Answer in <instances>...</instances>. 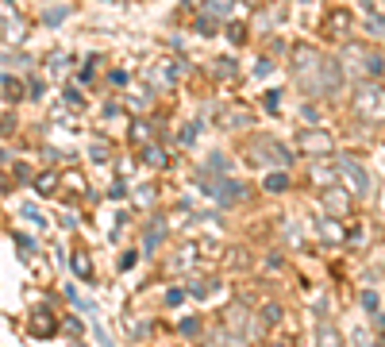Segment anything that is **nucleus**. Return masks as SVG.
Here are the masks:
<instances>
[{
  "instance_id": "nucleus-1",
  "label": "nucleus",
  "mask_w": 385,
  "mask_h": 347,
  "mask_svg": "<svg viewBox=\"0 0 385 347\" xmlns=\"http://www.w3.org/2000/svg\"><path fill=\"white\" fill-rule=\"evenodd\" d=\"M293 78L305 93L324 97V93H335L343 86L347 70H343L339 58H327V54L312 51V46H297L293 51Z\"/></svg>"
},
{
  "instance_id": "nucleus-2",
  "label": "nucleus",
  "mask_w": 385,
  "mask_h": 347,
  "mask_svg": "<svg viewBox=\"0 0 385 347\" xmlns=\"http://www.w3.org/2000/svg\"><path fill=\"white\" fill-rule=\"evenodd\" d=\"M351 108L359 120H370V124H385V89L378 81H359L351 97Z\"/></svg>"
},
{
  "instance_id": "nucleus-3",
  "label": "nucleus",
  "mask_w": 385,
  "mask_h": 347,
  "mask_svg": "<svg viewBox=\"0 0 385 347\" xmlns=\"http://www.w3.org/2000/svg\"><path fill=\"white\" fill-rule=\"evenodd\" d=\"M247 162H255V166H289L293 162V155L285 151V147L278 143V139H270V135H258V139H250L247 143Z\"/></svg>"
},
{
  "instance_id": "nucleus-4",
  "label": "nucleus",
  "mask_w": 385,
  "mask_h": 347,
  "mask_svg": "<svg viewBox=\"0 0 385 347\" xmlns=\"http://www.w3.org/2000/svg\"><path fill=\"white\" fill-rule=\"evenodd\" d=\"M335 174L343 177V185L351 190V197H366V193H370V174H366L354 158H339V162H335Z\"/></svg>"
},
{
  "instance_id": "nucleus-5",
  "label": "nucleus",
  "mask_w": 385,
  "mask_h": 347,
  "mask_svg": "<svg viewBox=\"0 0 385 347\" xmlns=\"http://www.w3.org/2000/svg\"><path fill=\"white\" fill-rule=\"evenodd\" d=\"M347 62L354 66V78L366 81L370 73H381V58L374 51H362V46H347Z\"/></svg>"
},
{
  "instance_id": "nucleus-6",
  "label": "nucleus",
  "mask_w": 385,
  "mask_h": 347,
  "mask_svg": "<svg viewBox=\"0 0 385 347\" xmlns=\"http://www.w3.org/2000/svg\"><path fill=\"white\" fill-rule=\"evenodd\" d=\"M300 147H305L308 155H332V131H324V128H305L300 131V139H297Z\"/></svg>"
},
{
  "instance_id": "nucleus-7",
  "label": "nucleus",
  "mask_w": 385,
  "mask_h": 347,
  "mask_svg": "<svg viewBox=\"0 0 385 347\" xmlns=\"http://www.w3.org/2000/svg\"><path fill=\"white\" fill-rule=\"evenodd\" d=\"M147 78H150V86H174V81L181 78V62H174V58H158V62L147 70Z\"/></svg>"
},
{
  "instance_id": "nucleus-8",
  "label": "nucleus",
  "mask_w": 385,
  "mask_h": 347,
  "mask_svg": "<svg viewBox=\"0 0 385 347\" xmlns=\"http://www.w3.org/2000/svg\"><path fill=\"white\" fill-rule=\"evenodd\" d=\"M216 124H220V128H250V112L228 108V112H220V116H216Z\"/></svg>"
},
{
  "instance_id": "nucleus-9",
  "label": "nucleus",
  "mask_w": 385,
  "mask_h": 347,
  "mask_svg": "<svg viewBox=\"0 0 385 347\" xmlns=\"http://www.w3.org/2000/svg\"><path fill=\"white\" fill-rule=\"evenodd\" d=\"M31 332L39 336V340H46V336L54 332V316L46 313V309H35V313H31Z\"/></svg>"
},
{
  "instance_id": "nucleus-10",
  "label": "nucleus",
  "mask_w": 385,
  "mask_h": 347,
  "mask_svg": "<svg viewBox=\"0 0 385 347\" xmlns=\"http://www.w3.org/2000/svg\"><path fill=\"white\" fill-rule=\"evenodd\" d=\"M212 193H220V197H216L220 204H231V201H239V197L247 193V190H243V185H236V182H216Z\"/></svg>"
},
{
  "instance_id": "nucleus-11",
  "label": "nucleus",
  "mask_w": 385,
  "mask_h": 347,
  "mask_svg": "<svg viewBox=\"0 0 385 347\" xmlns=\"http://www.w3.org/2000/svg\"><path fill=\"white\" fill-rule=\"evenodd\" d=\"M209 347H247V340H243L239 332H231V328H220L209 340Z\"/></svg>"
},
{
  "instance_id": "nucleus-12",
  "label": "nucleus",
  "mask_w": 385,
  "mask_h": 347,
  "mask_svg": "<svg viewBox=\"0 0 385 347\" xmlns=\"http://www.w3.org/2000/svg\"><path fill=\"white\" fill-rule=\"evenodd\" d=\"M324 209L332 212V217H343V212H347V193L327 190V193H324Z\"/></svg>"
},
{
  "instance_id": "nucleus-13",
  "label": "nucleus",
  "mask_w": 385,
  "mask_h": 347,
  "mask_svg": "<svg viewBox=\"0 0 385 347\" xmlns=\"http://www.w3.org/2000/svg\"><path fill=\"white\" fill-rule=\"evenodd\" d=\"M23 35H27V24L20 20V16H8V27H4V39H8V43H20Z\"/></svg>"
},
{
  "instance_id": "nucleus-14",
  "label": "nucleus",
  "mask_w": 385,
  "mask_h": 347,
  "mask_svg": "<svg viewBox=\"0 0 385 347\" xmlns=\"http://www.w3.org/2000/svg\"><path fill=\"white\" fill-rule=\"evenodd\" d=\"M204 16H220V20H228V16H231V0H204Z\"/></svg>"
},
{
  "instance_id": "nucleus-15",
  "label": "nucleus",
  "mask_w": 385,
  "mask_h": 347,
  "mask_svg": "<svg viewBox=\"0 0 385 347\" xmlns=\"http://www.w3.org/2000/svg\"><path fill=\"white\" fill-rule=\"evenodd\" d=\"M316 340H320V347H343V336L335 332V328H320V336H316Z\"/></svg>"
},
{
  "instance_id": "nucleus-16",
  "label": "nucleus",
  "mask_w": 385,
  "mask_h": 347,
  "mask_svg": "<svg viewBox=\"0 0 385 347\" xmlns=\"http://www.w3.org/2000/svg\"><path fill=\"white\" fill-rule=\"evenodd\" d=\"M212 70H216V78H223V81H231V78H236V70H239V66H236V62H231V58H220V62H216V66H212Z\"/></svg>"
},
{
  "instance_id": "nucleus-17",
  "label": "nucleus",
  "mask_w": 385,
  "mask_h": 347,
  "mask_svg": "<svg viewBox=\"0 0 385 347\" xmlns=\"http://www.w3.org/2000/svg\"><path fill=\"white\" fill-rule=\"evenodd\" d=\"M266 190H270V193H281V190H289V174L274 170V174L266 177Z\"/></svg>"
},
{
  "instance_id": "nucleus-18",
  "label": "nucleus",
  "mask_w": 385,
  "mask_h": 347,
  "mask_svg": "<svg viewBox=\"0 0 385 347\" xmlns=\"http://www.w3.org/2000/svg\"><path fill=\"white\" fill-rule=\"evenodd\" d=\"M54 185H58V174H39L35 177V190L39 193H54Z\"/></svg>"
},
{
  "instance_id": "nucleus-19",
  "label": "nucleus",
  "mask_w": 385,
  "mask_h": 347,
  "mask_svg": "<svg viewBox=\"0 0 385 347\" xmlns=\"http://www.w3.org/2000/svg\"><path fill=\"white\" fill-rule=\"evenodd\" d=\"M4 97H8V100H20V97H23L20 78H4Z\"/></svg>"
},
{
  "instance_id": "nucleus-20",
  "label": "nucleus",
  "mask_w": 385,
  "mask_h": 347,
  "mask_svg": "<svg viewBox=\"0 0 385 347\" xmlns=\"http://www.w3.org/2000/svg\"><path fill=\"white\" fill-rule=\"evenodd\" d=\"M73 274L85 278V282L93 278V270H89V259H85V255H73Z\"/></svg>"
},
{
  "instance_id": "nucleus-21",
  "label": "nucleus",
  "mask_w": 385,
  "mask_h": 347,
  "mask_svg": "<svg viewBox=\"0 0 385 347\" xmlns=\"http://www.w3.org/2000/svg\"><path fill=\"white\" fill-rule=\"evenodd\" d=\"M143 158H147L150 166H166V151H162V147H147Z\"/></svg>"
},
{
  "instance_id": "nucleus-22",
  "label": "nucleus",
  "mask_w": 385,
  "mask_h": 347,
  "mask_svg": "<svg viewBox=\"0 0 385 347\" xmlns=\"http://www.w3.org/2000/svg\"><path fill=\"white\" fill-rule=\"evenodd\" d=\"M347 27H351V16H347V12H335V16H332V35H343Z\"/></svg>"
},
{
  "instance_id": "nucleus-23",
  "label": "nucleus",
  "mask_w": 385,
  "mask_h": 347,
  "mask_svg": "<svg viewBox=\"0 0 385 347\" xmlns=\"http://www.w3.org/2000/svg\"><path fill=\"white\" fill-rule=\"evenodd\" d=\"M65 16H70V8H46V12H43V24H62Z\"/></svg>"
},
{
  "instance_id": "nucleus-24",
  "label": "nucleus",
  "mask_w": 385,
  "mask_h": 347,
  "mask_svg": "<svg viewBox=\"0 0 385 347\" xmlns=\"http://www.w3.org/2000/svg\"><path fill=\"white\" fill-rule=\"evenodd\" d=\"M366 31H370V35H385V16L374 12L370 20H366Z\"/></svg>"
},
{
  "instance_id": "nucleus-25",
  "label": "nucleus",
  "mask_w": 385,
  "mask_h": 347,
  "mask_svg": "<svg viewBox=\"0 0 385 347\" xmlns=\"http://www.w3.org/2000/svg\"><path fill=\"white\" fill-rule=\"evenodd\" d=\"M262 105H266L270 112H274V116H278V105H281V93H274V89H270V93H262Z\"/></svg>"
},
{
  "instance_id": "nucleus-26",
  "label": "nucleus",
  "mask_w": 385,
  "mask_h": 347,
  "mask_svg": "<svg viewBox=\"0 0 385 347\" xmlns=\"http://www.w3.org/2000/svg\"><path fill=\"white\" fill-rule=\"evenodd\" d=\"M228 39H231V43L239 46L243 39H247V27H243V24H231V27H228Z\"/></svg>"
},
{
  "instance_id": "nucleus-27",
  "label": "nucleus",
  "mask_w": 385,
  "mask_h": 347,
  "mask_svg": "<svg viewBox=\"0 0 385 347\" xmlns=\"http://www.w3.org/2000/svg\"><path fill=\"white\" fill-rule=\"evenodd\" d=\"M201 332V321H196V316H185L181 321V336H196Z\"/></svg>"
},
{
  "instance_id": "nucleus-28",
  "label": "nucleus",
  "mask_w": 385,
  "mask_h": 347,
  "mask_svg": "<svg viewBox=\"0 0 385 347\" xmlns=\"http://www.w3.org/2000/svg\"><path fill=\"white\" fill-rule=\"evenodd\" d=\"M362 309H366V313L378 309V294H374V289H366V294H362Z\"/></svg>"
},
{
  "instance_id": "nucleus-29",
  "label": "nucleus",
  "mask_w": 385,
  "mask_h": 347,
  "mask_svg": "<svg viewBox=\"0 0 385 347\" xmlns=\"http://www.w3.org/2000/svg\"><path fill=\"white\" fill-rule=\"evenodd\" d=\"M196 35H216V24H212V16H204V20L196 24Z\"/></svg>"
},
{
  "instance_id": "nucleus-30",
  "label": "nucleus",
  "mask_w": 385,
  "mask_h": 347,
  "mask_svg": "<svg viewBox=\"0 0 385 347\" xmlns=\"http://www.w3.org/2000/svg\"><path fill=\"white\" fill-rule=\"evenodd\" d=\"M89 155H93V158H97V162H108V155H112V151H108V147H105V143H97V147H93V151H89Z\"/></svg>"
},
{
  "instance_id": "nucleus-31",
  "label": "nucleus",
  "mask_w": 385,
  "mask_h": 347,
  "mask_svg": "<svg viewBox=\"0 0 385 347\" xmlns=\"http://www.w3.org/2000/svg\"><path fill=\"white\" fill-rule=\"evenodd\" d=\"M196 131H201V128H196V124H189V128H181V143H185V147H189L193 139H196Z\"/></svg>"
},
{
  "instance_id": "nucleus-32",
  "label": "nucleus",
  "mask_w": 385,
  "mask_h": 347,
  "mask_svg": "<svg viewBox=\"0 0 385 347\" xmlns=\"http://www.w3.org/2000/svg\"><path fill=\"white\" fill-rule=\"evenodd\" d=\"M300 116H305V124H316V120H320V112H316L312 105H305V108H300Z\"/></svg>"
},
{
  "instance_id": "nucleus-33",
  "label": "nucleus",
  "mask_w": 385,
  "mask_h": 347,
  "mask_svg": "<svg viewBox=\"0 0 385 347\" xmlns=\"http://www.w3.org/2000/svg\"><path fill=\"white\" fill-rule=\"evenodd\" d=\"M131 139H135V143H143V139H147V124H131Z\"/></svg>"
},
{
  "instance_id": "nucleus-34",
  "label": "nucleus",
  "mask_w": 385,
  "mask_h": 347,
  "mask_svg": "<svg viewBox=\"0 0 385 347\" xmlns=\"http://www.w3.org/2000/svg\"><path fill=\"white\" fill-rule=\"evenodd\" d=\"M185 301V294H181V289H170V297H166V305H181Z\"/></svg>"
},
{
  "instance_id": "nucleus-35",
  "label": "nucleus",
  "mask_w": 385,
  "mask_h": 347,
  "mask_svg": "<svg viewBox=\"0 0 385 347\" xmlns=\"http://www.w3.org/2000/svg\"><path fill=\"white\" fill-rule=\"evenodd\" d=\"M131 262H135V251H127V255L120 259V270H131Z\"/></svg>"
},
{
  "instance_id": "nucleus-36",
  "label": "nucleus",
  "mask_w": 385,
  "mask_h": 347,
  "mask_svg": "<svg viewBox=\"0 0 385 347\" xmlns=\"http://www.w3.org/2000/svg\"><path fill=\"white\" fill-rule=\"evenodd\" d=\"M274 347H285V343H274Z\"/></svg>"
},
{
  "instance_id": "nucleus-37",
  "label": "nucleus",
  "mask_w": 385,
  "mask_h": 347,
  "mask_svg": "<svg viewBox=\"0 0 385 347\" xmlns=\"http://www.w3.org/2000/svg\"><path fill=\"white\" fill-rule=\"evenodd\" d=\"M305 4H312V0H305Z\"/></svg>"
}]
</instances>
